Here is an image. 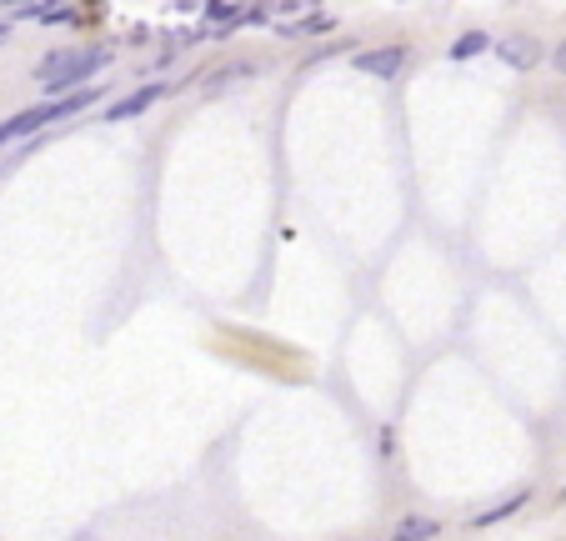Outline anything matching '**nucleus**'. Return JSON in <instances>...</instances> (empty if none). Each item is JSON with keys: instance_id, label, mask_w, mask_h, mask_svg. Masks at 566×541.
Instances as JSON below:
<instances>
[{"instance_id": "5", "label": "nucleus", "mask_w": 566, "mask_h": 541, "mask_svg": "<svg viewBox=\"0 0 566 541\" xmlns=\"http://www.w3.org/2000/svg\"><path fill=\"white\" fill-rule=\"evenodd\" d=\"M161 101V86H146V91H136V96H126L121 106H111L106 111V121H131V116H141L146 106H156Z\"/></svg>"}, {"instance_id": "7", "label": "nucleus", "mask_w": 566, "mask_h": 541, "mask_svg": "<svg viewBox=\"0 0 566 541\" xmlns=\"http://www.w3.org/2000/svg\"><path fill=\"white\" fill-rule=\"evenodd\" d=\"M491 51V41L481 36V31H466L456 46H451V61H471V56H486Z\"/></svg>"}, {"instance_id": "6", "label": "nucleus", "mask_w": 566, "mask_h": 541, "mask_svg": "<svg viewBox=\"0 0 566 541\" xmlns=\"http://www.w3.org/2000/svg\"><path fill=\"white\" fill-rule=\"evenodd\" d=\"M281 36H326V31H336V21L331 16H306V21H291V26H276Z\"/></svg>"}, {"instance_id": "10", "label": "nucleus", "mask_w": 566, "mask_h": 541, "mask_svg": "<svg viewBox=\"0 0 566 541\" xmlns=\"http://www.w3.org/2000/svg\"><path fill=\"white\" fill-rule=\"evenodd\" d=\"M551 71H561V76H566V41L551 51Z\"/></svg>"}, {"instance_id": "3", "label": "nucleus", "mask_w": 566, "mask_h": 541, "mask_svg": "<svg viewBox=\"0 0 566 541\" xmlns=\"http://www.w3.org/2000/svg\"><path fill=\"white\" fill-rule=\"evenodd\" d=\"M496 56H501L511 71H531V66L541 61V46H536L531 36H506V41H496Z\"/></svg>"}, {"instance_id": "8", "label": "nucleus", "mask_w": 566, "mask_h": 541, "mask_svg": "<svg viewBox=\"0 0 566 541\" xmlns=\"http://www.w3.org/2000/svg\"><path fill=\"white\" fill-rule=\"evenodd\" d=\"M396 536H401V541H431V536H441V526H436V521H421V516H406V521L396 526Z\"/></svg>"}, {"instance_id": "1", "label": "nucleus", "mask_w": 566, "mask_h": 541, "mask_svg": "<svg viewBox=\"0 0 566 541\" xmlns=\"http://www.w3.org/2000/svg\"><path fill=\"white\" fill-rule=\"evenodd\" d=\"M106 61H111V51H106V46L56 51V56H46V66L36 71V81H41V91H76V86H81V81H91Z\"/></svg>"}, {"instance_id": "4", "label": "nucleus", "mask_w": 566, "mask_h": 541, "mask_svg": "<svg viewBox=\"0 0 566 541\" xmlns=\"http://www.w3.org/2000/svg\"><path fill=\"white\" fill-rule=\"evenodd\" d=\"M356 66H361L366 76H396V71L406 66V51H401V46H381V51H361V56H356Z\"/></svg>"}, {"instance_id": "2", "label": "nucleus", "mask_w": 566, "mask_h": 541, "mask_svg": "<svg viewBox=\"0 0 566 541\" xmlns=\"http://www.w3.org/2000/svg\"><path fill=\"white\" fill-rule=\"evenodd\" d=\"M101 101V91H71V96H61V101H51V106H36V111H21V116H11V121H0V151H6L11 141H21V136H31V131H41V126H51V121H61V116H76V111H86V106H96Z\"/></svg>"}, {"instance_id": "9", "label": "nucleus", "mask_w": 566, "mask_h": 541, "mask_svg": "<svg viewBox=\"0 0 566 541\" xmlns=\"http://www.w3.org/2000/svg\"><path fill=\"white\" fill-rule=\"evenodd\" d=\"M521 501H526V486H521V491H516V496H506V501H501V506H491V511H481V516H476V521H471V526H491V521H501V516H511V511H516V506H521Z\"/></svg>"}]
</instances>
